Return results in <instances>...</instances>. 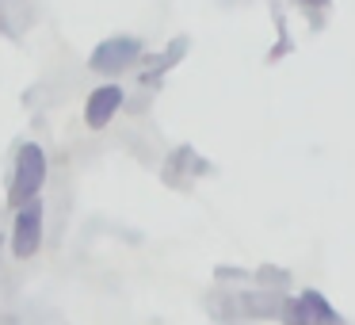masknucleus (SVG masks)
<instances>
[{"instance_id": "obj_2", "label": "nucleus", "mask_w": 355, "mask_h": 325, "mask_svg": "<svg viewBox=\"0 0 355 325\" xmlns=\"http://www.w3.org/2000/svg\"><path fill=\"white\" fill-rule=\"evenodd\" d=\"M141 54H146V47H141V39H134V35H111V39H103L100 47L88 54V69L96 73V77H123V73H130L134 65L141 62Z\"/></svg>"}, {"instance_id": "obj_6", "label": "nucleus", "mask_w": 355, "mask_h": 325, "mask_svg": "<svg viewBox=\"0 0 355 325\" xmlns=\"http://www.w3.org/2000/svg\"><path fill=\"white\" fill-rule=\"evenodd\" d=\"M279 322L283 325H309V314L298 302V294H286V299L279 302Z\"/></svg>"}, {"instance_id": "obj_1", "label": "nucleus", "mask_w": 355, "mask_h": 325, "mask_svg": "<svg viewBox=\"0 0 355 325\" xmlns=\"http://www.w3.org/2000/svg\"><path fill=\"white\" fill-rule=\"evenodd\" d=\"M50 176V157L39 142H24L12 157V176H8V207H24V203L39 199Z\"/></svg>"}, {"instance_id": "obj_5", "label": "nucleus", "mask_w": 355, "mask_h": 325, "mask_svg": "<svg viewBox=\"0 0 355 325\" xmlns=\"http://www.w3.org/2000/svg\"><path fill=\"white\" fill-rule=\"evenodd\" d=\"M298 302L306 306V314H309V325H344V317H340V310H332V302L324 299L321 291H302L298 294Z\"/></svg>"}, {"instance_id": "obj_4", "label": "nucleus", "mask_w": 355, "mask_h": 325, "mask_svg": "<svg viewBox=\"0 0 355 325\" xmlns=\"http://www.w3.org/2000/svg\"><path fill=\"white\" fill-rule=\"evenodd\" d=\"M123 108H126V88L115 85V81H103L85 100V126L88 131H107Z\"/></svg>"}, {"instance_id": "obj_3", "label": "nucleus", "mask_w": 355, "mask_h": 325, "mask_svg": "<svg viewBox=\"0 0 355 325\" xmlns=\"http://www.w3.org/2000/svg\"><path fill=\"white\" fill-rule=\"evenodd\" d=\"M42 226H46V207H42V195L12 210L8 253L16 256V260H31V256H39V249H42Z\"/></svg>"}]
</instances>
